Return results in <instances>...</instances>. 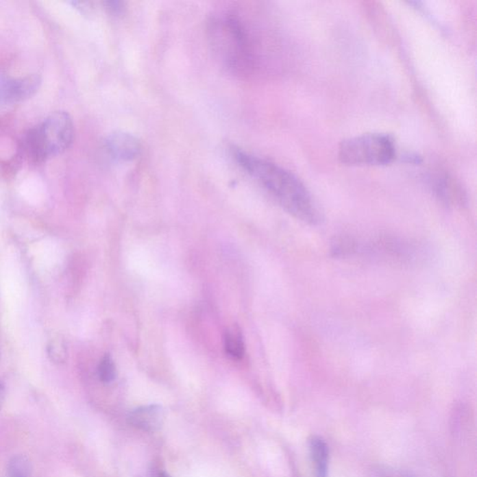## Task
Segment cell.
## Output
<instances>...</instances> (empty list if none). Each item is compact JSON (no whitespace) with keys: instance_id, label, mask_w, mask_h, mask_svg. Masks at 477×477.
Returning a JSON list of instances; mask_svg holds the SVG:
<instances>
[{"instance_id":"6da1fadb","label":"cell","mask_w":477,"mask_h":477,"mask_svg":"<svg viewBox=\"0 0 477 477\" xmlns=\"http://www.w3.org/2000/svg\"><path fill=\"white\" fill-rule=\"evenodd\" d=\"M232 156L242 169L295 219L310 225H317L323 220L317 201L291 172L241 149H233Z\"/></svg>"},{"instance_id":"7a4b0ae2","label":"cell","mask_w":477,"mask_h":477,"mask_svg":"<svg viewBox=\"0 0 477 477\" xmlns=\"http://www.w3.org/2000/svg\"><path fill=\"white\" fill-rule=\"evenodd\" d=\"M245 18L233 10L210 20L208 32L212 50L233 74L246 76L255 69L256 44Z\"/></svg>"},{"instance_id":"3957f363","label":"cell","mask_w":477,"mask_h":477,"mask_svg":"<svg viewBox=\"0 0 477 477\" xmlns=\"http://www.w3.org/2000/svg\"><path fill=\"white\" fill-rule=\"evenodd\" d=\"M73 137V121L69 114L56 112L30 132L27 147L33 157L44 160L66 151Z\"/></svg>"},{"instance_id":"277c9868","label":"cell","mask_w":477,"mask_h":477,"mask_svg":"<svg viewBox=\"0 0 477 477\" xmlns=\"http://www.w3.org/2000/svg\"><path fill=\"white\" fill-rule=\"evenodd\" d=\"M395 141L388 134H367L344 140L339 147L342 163L352 166L389 164L395 160Z\"/></svg>"},{"instance_id":"5b68a950","label":"cell","mask_w":477,"mask_h":477,"mask_svg":"<svg viewBox=\"0 0 477 477\" xmlns=\"http://www.w3.org/2000/svg\"><path fill=\"white\" fill-rule=\"evenodd\" d=\"M106 147L110 156L121 162H132L139 156L141 144L133 134L115 132L106 140Z\"/></svg>"},{"instance_id":"8992f818","label":"cell","mask_w":477,"mask_h":477,"mask_svg":"<svg viewBox=\"0 0 477 477\" xmlns=\"http://www.w3.org/2000/svg\"><path fill=\"white\" fill-rule=\"evenodd\" d=\"M129 424L145 432H156L164 421V411L158 404L141 406L134 409L128 416Z\"/></svg>"},{"instance_id":"52a82bcc","label":"cell","mask_w":477,"mask_h":477,"mask_svg":"<svg viewBox=\"0 0 477 477\" xmlns=\"http://www.w3.org/2000/svg\"><path fill=\"white\" fill-rule=\"evenodd\" d=\"M310 458L315 464V477H328L329 450L326 441L318 435L308 440Z\"/></svg>"},{"instance_id":"ba28073f","label":"cell","mask_w":477,"mask_h":477,"mask_svg":"<svg viewBox=\"0 0 477 477\" xmlns=\"http://www.w3.org/2000/svg\"><path fill=\"white\" fill-rule=\"evenodd\" d=\"M37 77H27L21 80L5 82L0 88V92L5 99L10 101L22 100L32 95L38 88Z\"/></svg>"},{"instance_id":"9c48e42d","label":"cell","mask_w":477,"mask_h":477,"mask_svg":"<svg viewBox=\"0 0 477 477\" xmlns=\"http://www.w3.org/2000/svg\"><path fill=\"white\" fill-rule=\"evenodd\" d=\"M225 349L230 356L241 359L245 355V345L238 332L229 331L225 336Z\"/></svg>"},{"instance_id":"30bf717a","label":"cell","mask_w":477,"mask_h":477,"mask_svg":"<svg viewBox=\"0 0 477 477\" xmlns=\"http://www.w3.org/2000/svg\"><path fill=\"white\" fill-rule=\"evenodd\" d=\"M30 470V463L25 456H15L8 465V477H29Z\"/></svg>"},{"instance_id":"8fae6325","label":"cell","mask_w":477,"mask_h":477,"mask_svg":"<svg viewBox=\"0 0 477 477\" xmlns=\"http://www.w3.org/2000/svg\"><path fill=\"white\" fill-rule=\"evenodd\" d=\"M98 376L101 381L105 383L112 382L116 378V367L110 355H106L101 360L98 367Z\"/></svg>"},{"instance_id":"7c38bea8","label":"cell","mask_w":477,"mask_h":477,"mask_svg":"<svg viewBox=\"0 0 477 477\" xmlns=\"http://www.w3.org/2000/svg\"><path fill=\"white\" fill-rule=\"evenodd\" d=\"M48 354L51 361L54 363H63L66 356L64 342L59 341V339L51 341L48 346Z\"/></svg>"},{"instance_id":"4fadbf2b","label":"cell","mask_w":477,"mask_h":477,"mask_svg":"<svg viewBox=\"0 0 477 477\" xmlns=\"http://www.w3.org/2000/svg\"><path fill=\"white\" fill-rule=\"evenodd\" d=\"M106 7H108V9L114 14H121L124 10V4L123 2H108V3H106Z\"/></svg>"},{"instance_id":"5bb4252c","label":"cell","mask_w":477,"mask_h":477,"mask_svg":"<svg viewBox=\"0 0 477 477\" xmlns=\"http://www.w3.org/2000/svg\"><path fill=\"white\" fill-rule=\"evenodd\" d=\"M5 398V389L3 384L0 382V408H1V404L3 403Z\"/></svg>"},{"instance_id":"9a60e30c","label":"cell","mask_w":477,"mask_h":477,"mask_svg":"<svg viewBox=\"0 0 477 477\" xmlns=\"http://www.w3.org/2000/svg\"><path fill=\"white\" fill-rule=\"evenodd\" d=\"M159 477H171V476L167 473H165V472H162V473H160L159 474Z\"/></svg>"}]
</instances>
